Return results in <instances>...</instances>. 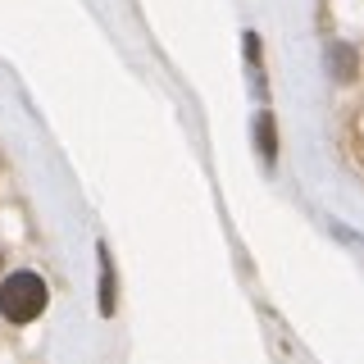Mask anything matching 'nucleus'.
Wrapping results in <instances>:
<instances>
[{
  "label": "nucleus",
  "mask_w": 364,
  "mask_h": 364,
  "mask_svg": "<svg viewBox=\"0 0 364 364\" xmlns=\"http://www.w3.org/2000/svg\"><path fill=\"white\" fill-rule=\"evenodd\" d=\"M46 301H50V291H46V282L37 273H9L0 282V314L9 323H32L46 310Z\"/></svg>",
  "instance_id": "nucleus-1"
}]
</instances>
